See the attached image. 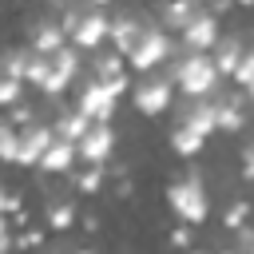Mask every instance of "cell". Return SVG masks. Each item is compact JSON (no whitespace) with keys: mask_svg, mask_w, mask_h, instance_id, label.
<instances>
[{"mask_svg":"<svg viewBox=\"0 0 254 254\" xmlns=\"http://www.w3.org/2000/svg\"><path fill=\"white\" fill-rule=\"evenodd\" d=\"M171 79H175V87L183 91V95H214V87H218V64H214V56H206V52H190V48H175V56L167 60V67H163Z\"/></svg>","mask_w":254,"mask_h":254,"instance_id":"6da1fadb","label":"cell"},{"mask_svg":"<svg viewBox=\"0 0 254 254\" xmlns=\"http://www.w3.org/2000/svg\"><path fill=\"white\" fill-rule=\"evenodd\" d=\"M167 202H171V210H175V218L179 222H202L206 218V210H210V198H206V187H202V175L198 171H187L179 183H171V190H167Z\"/></svg>","mask_w":254,"mask_h":254,"instance_id":"7a4b0ae2","label":"cell"},{"mask_svg":"<svg viewBox=\"0 0 254 254\" xmlns=\"http://www.w3.org/2000/svg\"><path fill=\"white\" fill-rule=\"evenodd\" d=\"M175 56V40H171V32L163 28V24H147V32L139 36V44L131 48V56H127V64H131V71H155L159 64H167Z\"/></svg>","mask_w":254,"mask_h":254,"instance_id":"3957f363","label":"cell"},{"mask_svg":"<svg viewBox=\"0 0 254 254\" xmlns=\"http://www.w3.org/2000/svg\"><path fill=\"white\" fill-rule=\"evenodd\" d=\"M131 103H135V111L139 115H151V119H159L163 111H171V103H175V79L167 75V71H147V79H139L135 87H131Z\"/></svg>","mask_w":254,"mask_h":254,"instance_id":"277c9868","label":"cell"},{"mask_svg":"<svg viewBox=\"0 0 254 254\" xmlns=\"http://www.w3.org/2000/svg\"><path fill=\"white\" fill-rule=\"evenodd\" d=\"M71 44L83 48V52H95V48L111 44V16L103 8H91L87 4V12L79 16V24L71 28Z\"/></svg>","mask_w":254,"mask_h":254,"instance_id":"5b68a950","label":"cell"},{"mask_svg":"<svg viewBox=\"0 0 254 254\" xmlns=\"http://www.w3.org/2000/svg\"><path fill=\"white\" fill-rule=\"evenodd\" d=\"M115 103H119V95L103 79H95V75H87L79 83V91H75V107L83 115H91V119H111L115 115Z\"/></svg>","mask_w":254,"mask_h":254,"instance_id":"8992f818","label":"cell"},{"mask_svg":"<svg viewBox=\"0 0 254 254\" xmlns=\"http://www.w3.org/2000/svg\"><path fill=\"white\" fill-rule=\"evenodd\" d=\"M218 40H222V28H218V16H214L210 8H202V12L179 32V44L190 48V52H210Z\"/></svg>","mask_w":254,"mask_h":254,"instance_id":"52a82bcc","label":"cell"},{"mask_svg":"<svg viewBox=\"0 0 254 254\" xmlns=\"http://www.w3.org/2000/svg\"><path fill=\"white\" fill-rule=\"evenodd\" d=\"M52 139H56V127L52 123H28V127H20V159H16V167H40V159H44V151L52 147Z\"/></svg>","mask_w":254,"mask_h":254,"instance_id":"ba28073f","label":"cell"},{"mask_svg":"<svg viewBox=\"0 0 254 254\" xmlns=\"http://www.w3.org/2000/svg\"><path fill=\"white\" fill-rule=\"evenodd\" d=\"M115 151V131H111V119H95L83 139H79V163H107Z\"/></svg>","mask_w":254,"mask_h":254,"instance_id":"9c48e42d","label":"cell"},{"mask_svg":"<svg viewBox=\"0 0 254 254\" xmlns=\"http://www.w3.org/2000/svg\"><path fill=\"white\" fill-rule=\"evenodd\" d=\"M64 44H71V36H67V28L60 24V16L52 20H36V24H28V48L32 52H44V56H52V52H60Z\"/></svg>","mask_w":254,"mask_h":254,"instance_id":"30bf717a","label":"cell"},{"mask_svg":"<svg viewBox=\"0 0 254 254\" xmlns=\"http://www.w3.org/2000/svg\"><path fill=\"white\" fill-rule=\"evenodd\" d=\"M75 159H79V143L56 135L52 147L44 151V159H40V171H44V175H67V171L75 167Z\"/></svg>","mask_w":254,"mask_h":254,"instance_id":"8fae6325","label":"cell"},{"mask_svg":"<svg viewBox=\"0 0 254 254\" xmlns=\"http://www.w3.org/2000/svg\"><path fill=\"white\" fill-rule=\"evenodd\" d=\"M246 107H254L246 87L242 91H222V99H218V131H242L246 127Z\"/></svg>","mask_w":254,"mask_h":254,"instance_id":"7c38bea8","label":"cell"},{"mask_svg":"<svg viewBox=\"0 0 254 254\" xmlns=\"http://www.w3.org/2000/svg\"><path fill=\"white\" fill-rule=\"evenodd\" d=\"M147 32V20L135 16V12H123L111 20V48H119L123 56H131V48L139 44V36Z\"/></svg>","mask_w":254,"mask_h":254,"instance_id":"4fadbf2b","label":"cell"},{"mask_svg":"<svg viewBox=\"0 0 254 254\" xmlns=\"http://www.w3.org/2000/svg\"><path fill=\"white\" fill-rule=\"evenodd\" d=\"M127 67H131V64H127V56H123L119 48H107V52L95 48V52H91V64H87V75H95V79L107 83V79L127 75Z\"/></svg>","mask_w":254,"mask_h":254,"instance_id":"5bb4252c","label":"cell"},{"mask_svg":"<svg viewBox=\"0 0 254 254\" xmlns=\"http://www.w3.org/2000/svg\"><path fill=\"white\" fill-rule=\"evenodd\" d=\"M202 8H206L202 0H167V4L159 8V24H163L167 32H183Z\"/></svg>","mask_w":254,"mask_h":254,"instance_id":"9a60e30c","label":"cell"},{"mask_svg":"<svg viewBox=\"0 0 254 254\" xmlns=\"http://www.w3.org/2000/svg\"><path fill=\"white\" fill-rule=\"evenodd\" d=\"M91 123H95V119H91V115H83L79 107H60V111H56V119H52L56 135H64V139H75V143L83 139V131H87Z\"/></svg>","mask_w":254,"mask_h":254,"instance_id":"2e32d148","label":"cell"},{"mask_svg":"<svg viewBox=\"0 0 254 254\" xmlns=\"http://www.w3.org/2000/svg\"><path fill=\"white\" fill-rule=\"evenodd\" d=\"M202 147H206V135H202V131L187 127V123H175V127H171V151H175L179 159H194Z\"/></svg>","mask_w":254,"mask_h":254,"instance_id":"e0dca14e","label":"cell"},{"mask_svg":"<svg viewBox=\"0 0 254 254\" xmlns=\"http://www.w3.org/2000/svg\"><path fill=\"white\" fill-rule=\"evenodd\" d=\"M214 64H218V71L222 75H234V67H238V60H242V52H246V44H242V36H222L214 48Z\"/></svg>","mask_w":254,"mask_h":254,"instance_id":"ac0fdd59","label":"cell"},{"mask_svg":"<svg viewBox=\"0 0 254 254\" xmlns=\"http://www.w3.org/2000/svg\"><path fill=\"white\" fill-rule=\"evenodd\" d=\"M75 226V206L71 202H60V198H52L48 202V230H56V234H67Z\"/></svg>","mask_w":254,"mask_h":254,"instance_id":"d6986e66","label":"cell"},{"mask_svg":"<svg viewBox=\"0 0 254 254\" xmlns=\"http://www.w3.org/2000/svg\"><path fill=\"white\" fill-rule=\"evenodd\" d=\"M103 167H107V163H87V167L75 175V190H79V194H99V190H103V179H107Z\"/></svg>","mask_w":254,"mask_h":254,"instance_id":"ffe728a7","label":"cell"},{"mask_svg":"<svg viewBox=\"0 0 254 254\" xmlns=\"http://www.w3.org/2000/svg\"><path fill=\"white\" fill-rule=\"evenodd\" d=\"M0 155H4V163L20 159V123H12V119L0 123Z\"/></svg>","mask_w":254,"mask_h":254,"instance_id":"44dd1931","label":"cell"},{"mask_svg":"<svg viewBox=\"0 0 254 254\" xmlns=\"http://www.w3.org/2000/svg\"><path fill=\"white\" fill-rule=\"evenodd\" d=\"M28 64H32V48H28V44H24V48H12V52L4 56V75L28 79Z\"/></svg>","mask_w":254,"mask_h":254,"instance_id":"7402d4cb","label":"cell"},{"mask_svg":"<svg viewBox=\"0 0 254 254\" xmlns=\"http://www.w3.org/2000/svg\"><path fill=\"white\" fill-rule=\"evenodd\" d=\"M24 87H28V79H20V75H4V83H0V103H4V107L20 103V99H24Z\"/></svg>","mask_w":254,"mask_h":254,"instance_id":"603a6c76","label":"cell"},{"mask_svg":"<svg viewBox=\"0 0 254 254\" xmlns=\"http://www.w3.org/2000/svg\"><path fill=\"white\" fill-rule=\"evenodd\" d=\"M234 83H238V87H250V83H254V48L242 52V60H238V67H234Z\"/></svg>","mask_w":254,"mask_h":254,"instance_id":"cb8c5ba5","label":"cell"},{"mask_svg":"<svg viewBox=\"0 0 254 254\" xmlns=\"http://www.w3.org/2000/svg\"><path fill=\"white\" fill-rule=\"evenodd\" d=\"M246 218H250V202H234V206L222 214V226H226V230H238V226H246Z\"/></svg>","mask_w":254,"mask_h":254,"instance_id":"d4e9b609","label":"cell"},{"mask_svg":"<svg viewBox=\"0 0 254 254\" xmlns=\"http://www.w3.org/2000/svg\"><path fill=\"white\" fill-rule=\"evenodd\" d=\"M8 119H12V123H20V127H28V123H36V107H32L28 99H20V103H12V107H8Z\"/></svg>","mask_w":254,"mask_h":254,"instance_id":"484cf974","label":"cell"},{"mask_svg":"<svg viewBox=\"0 0 254 254\" xmlns=\"http://www.w3.org/2000/svg\"><path fill=\"white\" fill-rule=\"evenodd\" d=\"M36 246H44V230H28V226H20V234H16V250H36Z\"/></svg>","mask_w":254,"mask_h":254,"instance_id":"4316f807","label":"cell"},{"mask_svg":"<svg viewBox=\"0 0 254 254\" xmlns=\"http://www.w3.org/2000/svg\"><path fill=\"white\" fill-rule=\"evenodd\" d=\"M0 206H4V214H20V210H24V198H20V190H16V187H4V194H0Z\"/></svg>","mask_w":254,"mask_h":254,"instance_id":"83f0119b","label":"cell"},{"mask_svg":"<svg viewBox=\"0 0 254 254\" xmlns=\"http://www.w3.org/2000/svg\"><path fill=\"white\" fill-rule=\"evenodd\" d=\"M234 250H242V254H254V226H250V222L234 230Z\"/></svg>","mask_w":254,"mask_h":254,"instance_id":"f1b7e54d","label":"cell"},{"mask_svg":"<svg viewBox=\"0 0 254 254\" xmlns=\"http://www.w3.org/2000/svg\"><path fill=\"white\" fill-rule=\"evenodd\" d=\"M171 242H175V246H190V242H194V230H190V222H183V226L171 234Z\"/></svg>","mask_w":254,"mask_h":254,"instance_id":"f546056e","label":"cell"},{"mask_svg":"<svg viewBox=\"0 0 254 254\" xmlns=\"http://www.w3.org/2000/svg\"><path fill=\"white\" fill-rule=\"evenodd\" d=\"M242 179H250V183H254V143L242 151Z\"/></svg>","mask_w":254,"mask_h":254,"instance_id":"4dcf8cb0","label":"cell"},{"mask_svg":"<svg viewBox=\"0 0 254 254\" xmlns=\"http://www.w3.org/2000/svg\"><path fill=\"white\" fill-rule=\"evenodd\" d=\"M115 194H119V198H127V194H131V179H123V183L115 187Z\"/></svg>","mask_w":254,"mask_h":254,"instance_id":"1f68e13d","label":"cell"},{"mask_svg":"<svg viewBox=\"0 0 254 254\" xmlns=\"http://www.w3.org/2000/svg\"><path fill=\"white\" fill-rule=\"evenodd\" d=\"M83 4H91V8H107L111 0H83Z\"/></svg>","mask_w":254,"mask_h":254,"instance_id":"d6a6232c","label":"cell"},{"mask_svg":"<svg viewBox=\"0 0 254 254\" xmlns=\"http://www.w3.org/2000/svg\"><path fill=\"white\" fill-rule=\"evenodd\" d=\"M234 4H238V8H254V0H234Z\"/></svg>","mask_w":254,"mask_h":254,"instance_id":"836d02e7","label":"cell"},{"mask_svg":"<svg viewBox=\"0 0 254 254\" xmlns=\"http://www.w3.org/2000/svg\"><path fill=\"white\" fill-rule=\"evenodd\" d=\"M246 95H250V103H254V83H250V87H246Z\"/></svg>","mask_w":254,"mask_h":254,"instance_id":"e575fe53","label":"cell"}]
</instances>
